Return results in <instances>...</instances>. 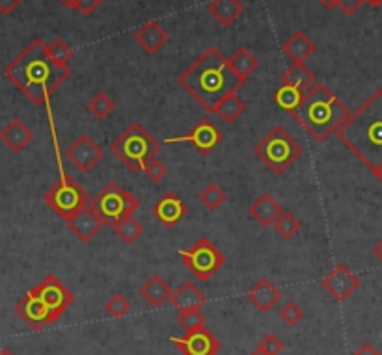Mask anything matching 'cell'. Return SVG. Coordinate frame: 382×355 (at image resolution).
Returning a JSON list of instances; mask_svg holds the SVG:
<instances>
[{
    "label": "cell",
    "instance_id": "6da1fadb",
    "mask_svg": "<svg viewBox=\"0 0 382 355\" xmlns=\"http://www.w3.org/2000/svg\"><path fill=\"white\" fill-rule=\"evenodd\" d=\"M71 69L56 65L47 54V45L34 39L4 69V76L32 101L36 106L47 104L50 95L69 78Z\"/></svg>",
    "mask_w": 382,
    "mask_h": 355
},
{
    "label": "cell",
    "instance_id": "7a4b0ae2",
    "mask_svg": "<svg viewBox=\"0 0 382 355\" xmlns=\"http://www.w3.org/2000/svg\"><path fill=\"white\" fill-rule=\"evenodd\" d=\"M177 82L209 113L217 112L226 95L237 93L245 86V81L231 71L228 58L214 47L200 54L196 62L181 73Z\"/></svg>",
    "mask_w": 382,
    "mask_h": 355
},
{
    "label": "cell",
    "instance_id": "3957f363",
    "mask_svg": "<svg viewBox=\"0 0 382 355\" xmlns=\"http://www.w3.org/2000/svg\"><path fill=\"white\" fill-rule=\"evenodd\" d=\"M341 144L355 153L369 169L382 164V90L369 95L338 130Z\"/></svg>",
    "mask_w": 382,
    "mask_h": 355
},
{
    "label": "cell",
    "instance_id": "277c9868",
    "mask_svg": "<svg viewBox=\"0 0 382 355\" xmlns=\"http://www.w3.org/2000/svg\"><path fill=\"white\" fill-rule=\"evenodd\" d=\"M349 116V108L322 82H315L304 93L302 104L293 113V118L315 141H325L336 134V130L347 121Z\"/></svg>",
    "mask_w": 382,
    "mask_h": 355
},
{
    "label": "cell",
    "instance_id": "5b68a950",
    "mask_svg": "<svg viewBox=\"0 0 382 355\" xmlns=\"http://www.w3.org/2000/svg\"><path fill=\"white\" fill-rule=\"evenodd\" d=\"M158 151H161L158 141L140 123H132L131 127H127L110 144V153L118 156L132 173L144 172L146 164L157 158Z\"/></svg>",
    "mask_w": 382,
    "mask_h": 355
},
{
    "label": "cell",
    "instance_id": "8992f818",
    "mask_svg": "<svg viewBox=\"0 0 382 355\" xmlns=\"http://www.w3.org/2000/svg\"><path fill=\"white\" fill-rule=\"evenodd\" d=\"M254 153L271 172L282 175L295 164V160L301 158L302 146L284 127L278 125L268 130L261 141H257Z\"/></svg>",
    "mask_w": 382,
    "mask_h": 355
},
{
    "label": "cell",
    "instance_id": "52a82bcc",
    "mask_svg": "<svg viewBox=\"0 0 382 355\" xmlns=\"http://www.w3.org/2000/svg\"><path fill=\"white\" fill-rule=\"evenodd\" d=\"M90 207L95 212L103 225H109L114 229L121 220L132 216L140 207V201L116 183H109L101 192H99L92 201Z\"/></svg>",
    "mask_w": 382,
    "mask_h": 355
},
{
    "label": "cell",
    "instance_id": "ba28073f",
    "mask_svg": "<svg viewBox=\"0 0 382 355\" xmlns=\"http://www.w3.org/2000/svg\"><path fill=\"white\" fill-rule=\"evenodd\" d=\"M43 200L62 220L67 221L79 214L82 209H86L90 203V195L75 179L62 172V177L45 192Z\"/></svg>",
    "mask_w": 382,
    "mask_h": 355
},
{
    "label": "cell",
    "instance_id": "9c48e42d",
    "mask_svg": "<svg viewBox=\"0 0 382 355\" xmlns=\"http://www.w3.org/2000/svg\"><path fill=\"white\" fill-rule=\"evenodd\" d=\"M179 257L200 281L211 279L226 264L224 253L209 238H200L191 249H181Z\"/></svg>",
    "mask_w": 382,
    "mask_h": 355
},
{
    "label": "cell",
    "instance_id": "30bf717a",
    "mask_svg": "<svg viewBox=\"0 0 382 355\" xmlns=\"http://www.w3.org/2000/svg\"><path fill=\"white\" fill-rule=\"evenodd\" d=\"M32 292L39 302L49 309L55 320H58L75 300L73 292L56 275H47L36 288H32Z\"/></svg>",
    "mask_w": 382,
    "mask_h": 355
},
{
    "label": "cell",
    "instance_id": "8fae6325",
    "mask_svg": "<svg viewBox=\"0 0 382 355\" xmlns=\"http://www.w3.org/2000/svg\"><path fill=\"white\" fill-rule=\"evenodd\" d=\"M224 134L220 132V129L211 121V119H202L192 127L185 136L181 138H170L166 140L168 144H191L200 155H211L217 147L222 144Z\"/></svg>",
    "mask_w": 382,
    "mask_h": 355
},
{
    "label": "cell",
    "instance_id": "7c38bea8",
    "mask_svg": "<svg viewBox=\"0 0 382 355\" xmlns=\"http://www.w3.org/2000/svg\"><path fill=\"white\" fill-rule=\"evenodd\" d=\"M170 342L183 355H219L220 340L205 326L194 331H189L183 337H172Z\"/></svg>",
    "mask_w": 382,
    "mask_h": 355
},
{
    "label": "cell",
    "instance_id": "4fadbf2b",
    "mask_svg": "<svg viewBox=\"0 0 382 355\" xmlns=\"http://www.w3.org/2000/svg\"><path fill=\"white\" fill-rule=\"evenodd\" d=\"M321 286L336 300V302H345L347 298L360 286V279L350 272L345 264H338L328 272L321 281Z\"/></svg>",
    "mask_w": 382,
    "mask_h": 355
},
{
    "label": "cell",
    "instance_id": "5bb4252c",
    "mask_svg": "<svg viewBox=\"0 0 382 355\" xmlns=\"http://www.w3.org/2000/svg\"><path fill=\"white\" fill-rule=\"evenodd\" d=\"M66 158L71 162L79 172H92L103 158V149L88 134L79 136L71 146L66 149Z\"/></svg>",
    "mask_w": 382,
    "mask_h": 355
},
{
    "label": "cell",
    "instance_id": "9a60e30c",
    "mask_svg": "<svg viewBox=\"0 0 382 355\" xmlns=\"http://www.w3.org/2000/svg\"><path fill=\"white\" fill-rule=\"evenodd\" d=\"M15 314L27 323L32 331H41L49 323L56 322L55 316L50 314L49 309L39 302L32 291L27 292L25 296L15 303Z\"/></svg>",
    "mask_w": 382,
    "mask_h": 355
},
{
    "label": "cell",
    "instance_id": "2e32d148",
    "mask_svg": "<svg viewBox=\"0 0 382 355\" xmlns=\"http://www.w3.org/2000/svg\"><path fill=\"white\" fill-rule=\"evenodd\" d=\"M151 212L158 220V223H163L166 229H174L185 218L189 209H186V204L183 203L179 195H175L174 192H166L157 203L153 204Z\"/></svg>",
    "mask_w": 382,
    "mask_h": 355
},
{
    "label": "cell",
    "instance_id": "e0dca14e",
    "mask_svg": "<svg viewBox=\"0 0 382 355\" xmlns=\"http://www.w3.org/2000/svg\"><path fill=\"white\" fill-rule=\"evenodd\" d=\"M101 220H99L95 212L92 210L90 203L86 209H82L79 214H75L71 220H67V229L75 235L81 242H90L99 231H101Z\"/></svg>",
    "mask_w": 382,
    "mask_h": 355
},
{
    "label": "cell",
    "instance_id": "ac0fdd59",
    "mask_svg": "<svg viewBox=\"0 0 382 355\" xmlns=\"http://www.w3.org/2000/svg\"><path fill=\"white\" fill-rule=\"evenodd\" d=\"M168 32L157 21L146 22L135 34V41L140 45V49L146 54H157L164 45L168 43Z\"/></svg>",
    "mask_w": 382,
    "mask_h": 355
},
{
    "label": "cell",
    "instance_id": "d6986e66",
    "mask_svg": "<svg viewBox=\"0 0 382 355\" xmlns=\"http://www.w3.org/2000/svg\"><path fill=\"white\" fill-rule=\"evenodd\" d=\"M34 140V132L22 123L21 119H11L4 129L0 130V141L11 153H21Z\"/></svg>",
    "mask_w": 382,
    "mask_h": 355
},
{
    "label": "cell",
    "instance_id": "ffe728a7",
    "mask_svg": "<svg viewBox=\"0 0 382 355\" xmlns=\"http://www.w3.org/2000/svg\"><path fill=\"white\" fill-rule=\"evenodd\" d=\"M246 298L261 312H268L282 300V291L271 279H259L248 291Z\"/></svg>",
    "mask_w": 382,
    "mask_h": 355
},
{
    "label": "cell",
    "instance_id": "44dd1931",
    "mask_svg": "<svg viewBox=\"0 0 382 355\" xmlns=\"http://www.w3.org/2000/svg\"><path fill=\"white\" fill-rule=\"evenodd\" d=\"M205 300H207L205 294L194 283H183L179 288L172 291V296H170V303H172V307L177 312L191 311V309H202Z\"/></svg>",
    "mask_w": 382,
    "mask_h": 355
},
{
    "label": "cell",
    "instance_id": "7402d4cb",
    "mask_svg": "<svg viewBox=\"0 0 382 355\" xmlns=\"http://www.w3.org/2000/svg\"><path fill=\"white\" fill-rule=\"evenodd\" d=\"M282 50L293 64H306V60L315 54L317 45L304 32H295L289 36V39H285Z\"/></svg>",
    "mask_w": 382,
    "mask_h": 355
},
{
    "label": "cell",
    "instance_id": "603a6c76",
    "mask_svg": "<svg viewBox=\"0 0 382 355\" xmlns=\"http://www.w3.org/2000/svg\"><path fill=\"white\" fill-rule=\"evenodd\" d=\"M282 210H284V207L274 200L273 194H261L250 204L248 214H250L259 225L268 227L273 225L274 220L282 214Z\"/></svg>",
    "mask_w": 382,
    "mask_h": 355
},
{
    "label": "cell",
    "instance_id": "cb8c5ba5",
    "mask_svg": "<svg viewBox=\"0 0 382 355\" xmlns=\"http://www.w3.org/2000/svg\"><path fill=\"white\" fill-rule=\"evenodd\" d=\"M207 13L220 27H231L245 13V6L240 0H211L207 4Z\"/></svg>",
    "mask_w": 382,
    "mask_h": 355
},
{
    "label": "cell",
    "instance_id": "d4e9b609",
    "mask_svg": "<svg viewBox=\"0 0 382 355\" xmlns=\"http://www.w3.org/2000/svg\"><path fill=\"white\" fill-rule=\"evenodd\" d=\"M140 296L146 300L151 307H163L164 303L170 302L172 296V286L163 279L161 275H151L142 286H140Z\"/></svg>",
    "mask_w": 382,
    "mask_h": 355
},
{
    "label": "cell",
    "instance_id": "484cf974",
    "mask_svg": "<svg viewBox=\"0 0 382 355\" xmlns=\"http://www.w3.org/2000/svg\"><path fill=\"white\" fill-rule=\"evenodd\" d=\"M228 64L235 75L246 82V78L254 75L257 67H259V60H257L256 54L250 53L246 47H240V49H237L229 56Z\"/></svg>",
    "mask_w": 382,
    "mask_h": 355
},
{
    "label": "cell",
    "instance_id": "4316f807",
    "mask_svg": "<svg viewBox=\"0 0 382 355\" xmlns=\"http://www.w3.org/2000/svg\"><path fill=\"white\" fill-rule=\"evenodd\" d=\"M315 75L313 71L308 67L306 64H293L289 69L285 71L284 82L282 84H289V86H295L302 92H308L313 84H315Z\"/></svg>",
    "mask_w": 382,
    "mask_h": 355
},
{
    "label": "cell",
    "instance_id": "83f0119b",
    "mask_svg": "<svg viewBox=\"0 0 382 355\" xmlns=\"http://www.w3.org/2000/svg\"><path fill=\"white\" fill-rule=\"evenodd\" d=\"M304 93L306 92H302V90H299V88L289 86V84H282V86L276 90V93H274V102H276L284 112L293 116V113L299 110V106L302 104Z\"/></svg>",
    "mask_w": 382,
    "mask_h": 355
},
{
    "label": "cell",
    "instance_id": "f1b7e54d",
    "mask_svg": "<svg viewBox=\"0 0 382 355\" xmlns=\"http://www.w3.org/2000/svg\"><path fill=\"white\" fill-rule=\"evenodd\" d=\"M245 110H246L245 101H243L237 93H229V95H226V97L219 102V106H217V112L214 113H219L220 119H222L224 123L231 125L245 113Z\"/></svg>",
    "mask_w": 382,
    "mask_h": 355
},
{
    "label": "cell",
    "instance_id": "f546056e",
    "mask_svg": "<svg viewBox=\"0 0 382 355\" xmlns=\"http://www.w3.org/2000/svg\"><path fill=\"white\" fill-rule=\"evenodd\" d=\"M112 231L118 235V238H120L123 244H135L138 240V238L142 237L144 232V227L142 223L138 220H135L132 216H129V218H125V220H121L118 225L112 229Z\"/></svg>",
    "mask_w": 382,
    "mask_h": 355
},
{
    "label": "cell",
    "instance_id": "4dcf8cb0",
    "mask_svg": "<svg viewBox=\"0 0 382 355\" xmlns=\"http://www.w3.org/2000/svg\"><path fill=\"white\" fill-rule=\"evenodd\" d=\"M274 231L278 232L282 238H293L296 235V232L302 229V223L299 218H295V216L291 214V212H287V210H282V214L274 220L273 223Z\"/></svg>",
    "mask_w": 382,
    "mask_h": 355
},
{
    "label": "cell",
    "instance_id": "1f68e13d",
    "mask_svg": "<svg viewBox=\"0 0 382 355\" xmlns=\"http://www.w3.org/2000/svg\"><path fill=\"white\" fill-rule=\"evenodd\" d=\"M198 200H200V203L205 207V209L209 210H217L220 209V204H224L226 200H228V194H226L224 190L220 188L219 184H207L205 188L200 192V195H198Z\"/></svg>",
    "mask_w": 382,
    "mask_h": 355
},
{
    "label": "cell",
    "instance_id": "d6a6232c",
    "mask_svg": "<svg viewBox=\"0 0 382 355\" xmlns=\"http://www.w3.org/2000/svg\"><path fill=\"white\" fill-rule=\"evenodd\" d=\"M47 54L56 65L69 67V62L73 58V49L64 41V39H55L53 43L47 45Z\"/></svg>",
    "mask_w": 382,
    "mask_h": 355
},
{
    "label": "cell",
    "instance_id": "836d02e7",
    "mask_svg": "<svg viewBox=\"0 0 382 355\" xmlns=\"http://www.w3.org/2000/svg\"><path fill=\"white\" fill-rule=\"evenodd\" d=\"M114 106H116L114 101H112L104 92L95 93L92 97V101L88 102V110H90L97 119L109 118L110 113H112V110H114Z\"/></svg>",
    "mask_w": 382,
    "mask_h": 355
},
{
    "label": "cell",
    "instance_id": "e575fe53",
    "mask_svg": "<svg viewBox=\"0 0 382 355\" xmlns=\"http://www.w3.org/2000/svg\"><path fill=\"white\" fill-rule=\"evenodd\" d=\"M104 311L112 318H123L131 312V303L123 294H112L104 303Z\"/></svg>",
    "mask_w": 382,
    "mask_h": 355
},
{
    "label": "cell",
    "instance_id": "d590c367",
    "mask_svg": "<svg viewBox=\"0 0 382 355\" xmlns=\"http://www.w3.org/2000/svg\"><path fill=\"white\" fill-rule=\"evenodd\" d=\"M177 323L189 333V331H194V329H200L205 326V314L200 309L181 311L179 316H177Z\"/></svg>",
    "mask_w": 382,
    "mask_h": 355
},
{
    "label": "cell",
    "instance_id": "8d00e7d4",
    "mask_svg": "<svg viewBox=\"0 0 382 355\" xmlns=\"http://www.w3.org/2000/svg\"><path fill=\"white\" fill-rule=\"evenodd\" d=\"M280 318L284 320L287 326H295L304 318V311H302V307L295 302L285 303L282 309H280Z\"/></svg>",
    "mask_w": 382,
    "mask_h": 355
},
{
    "label": "cell",
    "instance_id": "74e56055",
    "mask_svg": "<svg viewBox=\"0 0 382 355\" xmlns=\"http://www.w3.org/2000/svg\"><path fill=\"white\" fill-rule=\"evenodd\" d=\"M144 173H146V177L151 181V183H161L166 175H168V167L164 162H161L158 158H153L146 164L144 167Z\"/></svg>",
    "mask_w": 382,
    "mask_h": 355
},
{
    "label": "cell",
    "instance_id": "f35d334b",
    "mask_svg": "<svg viewBox=\"0 0 382 355\" xmlns=\"http://www.w3.org/2000/svg\"><path fill=\"white\" fill-rule=\"evenodd\" d=\"M257 350L263 351V354H267V355H280V351L284 350V340L278 339V337L273 333L265 335V337L259 340Z\"/></svg>",
    "mask_w": 382,
    "mask_h": 355
},
{
    "label": "cell",
    "instance_id": "ab89813d",
    "mask_svg": "<svg viewBox=\"0 0 382 355\" xmlns=\"http://www.w3.org/2000/svg\"><path fill=\"white\" fill-rule=\"evenodd\" d=\"M362 4H364V0H336V6L349 17L355 15L356 11L362 8Z\"/></svg>",
    "mask_w": 382,
    "mask_h": 355
},
{
    "label": "cell",
    "instance_id": "60d3db41",
    "mask_svg": "<svg viewBox=\"0 0 382 355\" xmlns=\"http://www.w3.org/2000/svg\"><path fill=\"white\" fill-rule=\"evenodd\" d=\"M101 4H103V0H79V8H76V11H79L81 15L88 17L92 15L93 11L97 10Z\"/></svg>",
    "mask_w": 382,
    "mask_h": 355
},
{
    "label": "cell",
    "instance_id": "b9f144b4",
    "mask_svg": "<svg viewBox=\"0 0 382 355\" xmlns=\"http://www.w3.org/2000/svg\"><path fill=\"white\" fill-rule=\"evenodd\" d=\"M22 4V0H0V15H11Z\"/></svg>",
    "mask_w": 382,
    "mask_h": 355
},
{
    "label": "cell",
    "instance_id": "7bdbcfd3",
    "mask_svg": "<svg viewBox=\"0 0 382 355\" xmlns=\"http://www.w3.org/2000/svg\"><path fill=\"white\" fill-rule=\"evenodd\" d=\"M353 355H381V351H378L371 342H364Z\"/></svg>",
    "mask_w": 382,
    "mask_h": 355
},
{
    "label": "cell",
    "instance_id": "ee69618b",
    "mask_svg": "<svg viewBox=\"0 0 382 355\" xmlns=\"http://www.w3.org/2000/svg\"><path fill=\"white\" fill-rule=\"evenodd\" d=\"M60 2L66 6V8H69V10H76V8H79V0H60Z\"/></svg>",
    "mask_w": 382,
    "mask_h": 355
},
{
    "label": "cell",
    "instance_id": "f6af8a7d",
    "mask_svg": "<svg viewBox=\"0 0 382 355\" xmlns=\"http://www.w3.org/2000/svg\"><path fill=\"white\" fill-rule=\"evenodd\" d=\"M317 2H319L321 6H325V8H328V10L336 6V0H317Z\"/></svg>",
    "mask_w": 382,
    "mask_h": 355
},
{
    "label": "cell",
    "instance_id": "bcb514c9",
    "mask_svg": "<svg viewBox=\"0 0 382 355\" xmlns=\"http://www.w3.org/2000/svg\"><path fill=\"white\" fill-rule=\"evenodd\" d=\"M373 253L377 255V258H381V263H382V240L377 244V246H375V249H373Z\"/></svg>",
    "mask_w": 382,
    "mask_h": 355
},
{
    "label": "cell",
    "instance_id": "7dc6e473",
    "mask_svg": "<svg viewBox=\"0 0 382 355\" xmlns=\"http://www.w3.org/2000/svg\"><path fill=\"white\" fill-rule=\"evenodd\" d=\"M371 172L375 173V175H377V179L382 183V164H378V166L375 167V169H371Z\"/></svg>",
    "mask_w": 382,
    "mask_h": 355
},
{
    "label": "cell",
    "instance_id": "c3c4849f",
    "mask_svg": "<svg viewBox=\"0 0 382 355\" xmlns=\"http://www.w3.org/2000/svg\"><path fill=\"white\" fill-rule=\"evenodd\" d=\"M364 2H367V4L373 6V8H378V6L382 4V0H364Z\"/></svg>",
    "mask_w": 382,
    "mask_h": 355
},
{
    "label": "cell",
    "instance_id": "681fc988",
    "mask_svg": "<svg viewBox=\"0 0 382 355\" xmlns=\"http://www.w3.org/2000/svg\"><path fill=\"white\" fill-rule=\"evenodd\" d=\"M0 355H13L10 350H0Z\"/></svg>",
    "mask_w": 382,
    "mask_h": 355
},
{
    "label": "cell",
    "instance_id": "f907efd6",
    "mask_svg": "<svg viewBox=\"0 0 382 355\" xmlns=\"http://www.w3.org/2000/svg\"><path fill=\"white\" fill-rule=\"evenodd\" d=\"M250 355H267V354H263V351H259V350H256V351H252Z\"/></svg>",
    "mask_w": 382,
    "mask_h": 355
}]
</instances>
